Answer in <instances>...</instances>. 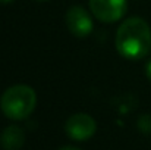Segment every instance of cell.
<instances>
[{
  "label": "cell",
  "mask_w": 151,
  "mask_h": 150,
  "mask_svg": "<svg viewBox=\"0 0 151 150\" xmlns=\"http://www.w3.org/2000/svg\"><path fill=\"white\" fill-rule=\"evenodd\" d=\"M138 130L144 134H151V115L150 113H145V115H141L138 118Z\"/></svg>",
  "instance_id": "7"
},
{
  "label": "cell",
  "mask_w": 151,
  "mask_h": 150,
  "mask_svg": "<svg viewBox=\"0 0 151 150\" xmlns=\"http://www.w3.org/2000/svg\"><path fill=\"white\" fill-rule=\"evenodd\" d=\"M116 50L129 60L145 57L151 50V28L142 18L134 16L126 19L116 33Z\"/></svg>",
  "instance_id": "1"
},
{
  "label": "cell",
  "mask_w": 151,
  "mask_h": 150,
  "mask_svg": "<svg viewBox=\"0 0 151 150\" xmlns=\"http://www.w3.org/2000/svg\"><path fill=\"white\" fill-rule=\"evenodd\" d=\"M65 131L69 138L75 141H85L96 134L97 122L88 113H75L68 118L65 124Z\"/></svg>",
  "instance_id": "3"
},
{
  "label": "cell",
  "mask_w": 151,
  "mask_h": 150,
  "mask_svg": "<svg viewBox=\"0 0 151 150\" xmlns=\"http://www.w3.org/2000/svg\"><path fill=\"white\" fill-rule=\"evenodd\" d=\"M25 143V133L18 125H9L0 134V147L3 150H21Z\"/></svg>",
  "instance_id": "6"
},
{
  "label": "cell",
  "mask_w": 151,
  "mask_h": 150,
  "mask_svg": "<svg viewBox=\"0 0 151 150\" xmlns=\"http://www.w3.org/2000/svg\"><path fill=\"white\" fill-rule=\"evenodd\" d=\"M88 4L93 15L106 24L119 21L128 10V0H90Z\"/></svg>",
  "instance_id": "4"
},
{
  "label": "cell",
  "mask_w": 151,
  "mask_h": 150,
  "mask_svg": "<svg viewBox=\"0 0 151 150\" xmlns=\"http://www.w3.org/2000/svg\"><path fill=\"white\" fill-rule=\"evenodd\" d=\"M37 106V94L32 87L16 84L9 87L0 97V109L3 115L12 121L27 119Z\"/></svg>",
  "instance_id": "2"
},
{
  "label": "cell",
  "mask_w": 151,
  "mask_h": 150,
  "mask_svg": "<svg viewBox=\"0 0 151 150\" xmlns=\"http://www.w3.org/2000/svg\"><path fill=\"white\" fill-rule=\"evenodd\" d=\"M59 150H81V149H78V147H73V146H63V147H60Z\"/></svg>",
  "instance_id": "9"
},
{
  "label": "cell",
  "mask_w": 151,
  "mask_h": 150,
  "mask_svg": "<svg viewBox=\"0 0 151 150\" xmlns=\"http://www.w3.org/2000/svg\"><path fill=\"white\" fill-rule=\"evenodd\" d=\"M38 1H47V0H38Z\"/></svg>",
  "instance_id": "11"
},
{
  "label": "cell",
  "mask_w": 151,
  "mask_h": 150,
  "mask_svg": "<svg viewBox=\"0 0 151 150\" xmlns=\"http://www.w3.org/2000/svg\"><path fill=\"white\" fill-rule=\"evenodd\" d=\"M145 75H147V78L151 81V59L147 62V65H145Z\"/></svg>",
  "instance_id": "8"
},
{
  "label": "cell",
  "mask_w": 151,
  "mask_h": 150,
  "mask_svg": "<svg viewBox=\"0 0 151 150\" xmlns=\"http://www.w3.org/2000/svg\"><path fill=\"white\" fill-rule=\"evenodd\" d=\"M12 0H0V3H10Z\"/></svg>",
  "instance_id": "10"
},
{
  "label": "cell",
  "mask_w": 151,
  "mask_h": 150,
  "mask_svg": "<svg viewBox=\"0 0 151 150\" xmlns=\"http://www.w3.org/2000/svg\"><path fill=\"white\" fill-rule=\"evenodd\" d=\"M66 25L75 37L84 38L93 33V19L82 6H72L66 12Z\"/></svg>",
  "instance_id": "5"
}]
</instances>
